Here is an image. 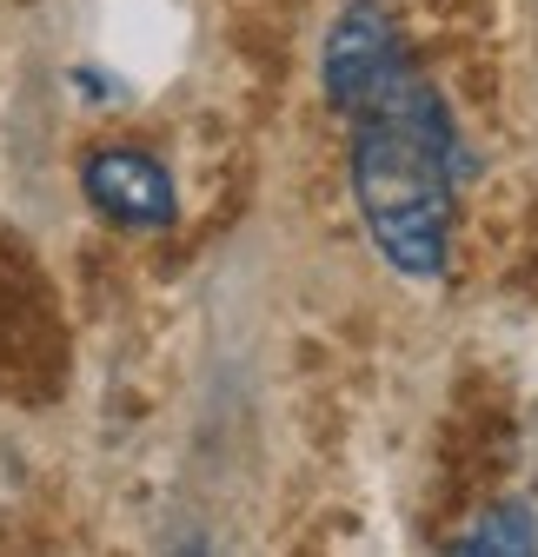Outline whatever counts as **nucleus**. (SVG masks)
Instances as JSON below:
<instances>
[{
  "instance_id": "1",
  "label": "nucleus",
  "mask_w": 538,
  "mask_h": 557,
  "mask_svg": "<svg viewBox=\"0 0 538 557\" xmlns=\"http://www.w3.org/2000/svg\"><path fill=\"white\" fill-rule=\"evenodd\" d=\"M353 206L379 259L406 278H439L452 252V199H458V126L445 100L413 74H399L372 107L353 113Z\"/></svg>"
},
{
  "instance_id": "2",
  "label": "nucleus",
  "mask_w": 538,
  "mask_h": 557,
  "mask_svg": "<svg viewBox=\"0 0 538 557\" xmlns=\"http://www.w3.org/2000/svg\"><path fill=\"white\" fill-rule=\"evenodd\" d=\"M406 47H399V27L379 0H353V8L326 27V53H319V81H326V100L340 107L346 120L359 107H372L399 74H406Z\"/></svg>"
},
{
  "instance_id": "4",
  "label": "nucleus",
  "mask_w": 538,
  "mask_h": 557,
  "mask_svg": "<svg viewBox=\"0 0 538 557\" xmlns=\"http://www.w3.org/2000/svg\"><path fill=\"white\" fill-rule=\"evenodd\" d=\"M452 550H465V557H518V550H538V524H531V511L525 505H492L465 537H452Z\"/></svg>"
},
{
  "instance_id": "3",
  "label": "nucleus",
  "mask_w": 538,
  "mask_h": 557,
  "mask_svg": "<svg viewBox=\"0 0 538 557\" xmlns=\"http://www.w3.org/2000/svg\"><path fill=\"white\" fill-rule=\"evenodd\" d=\"M81 193L100 220H113L126 233H160V226L180 220L173 173L140 147H94L87 166H81Z\"/></svg>"
}]
</instances>
